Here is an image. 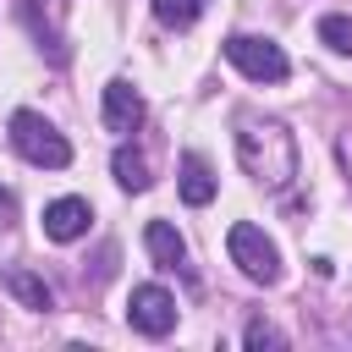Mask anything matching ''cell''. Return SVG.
I'll use <instances>...</instances> for the list:
<instances>
[{"label": "cell", "mask_w": 352, "mask_h": 352, "mask_svg": "<svg viewBox=\"0 0 352 352\" xmlns=\"http://www.w3.org/2000/svg\"><path fill=\"white\" fill-rule=\"evenodd\" d=\"M236 160L264 187H286L297 176V143H292V132L280 121H264V116H242L236 121Z\"/></svg>", "instance_id": "1"}, {"label": "cell", "mask_w": 352, "mask_h": 352, "mask_svg": "<svg viewBox=\"0 0 352 352\" xmlns=\"http://www.w3.org/2000/svg\"><path fill=\"white\" fill-rule=\"evenodd\" d=\"M11 148H16L28 165H44V170L72 165V143H66L38 110H16V116H11Z\"/></svg>", "instance_id": "2"}, {"label": "cell", "mask_w": 352, "mask_h": 352, "mask_svg": "<svg viewBox=\"0 0 352 352\" xmlns=\"http://www.w3.org/2000/svg\"><path fill=\"white\" fill-rule=\"evenodd\" d=\"M226 248H231V264L248 275V280H258V286H275L280 280V253H275V242L258 231V226H231V236H226Z\"/></svg>", "instance_id": "3"}, {"label": "cell", "mask_w": 352, "mask_h": 352, "mask_svg": "<svg viewBox=\"0 0 352 352\" xmlns=\"http://www.w3.org/2000/svg\"><path fill=\"white\" fill-rule=\"evenodd\" d=\"M226 60H231L242 77H253V82H280V77L292 72V60L280 55V44L253 38V33H231V38H226Z\"/></svg>", "instance_id": "4"}, {"label": "cell", "mask_w": 352, "mask_h": 352, "mask_svg": "<svg viewBox=\"0 0 352 352\" xmlns=\"http://www.w3.org/2000/svg\"><path fill=\"white\" fill-rule=\"evenodd\" d=\"M126 319H132V330H143V336H170V330H176V297H170L165 286H132Z\"/></svg>", "instance_id": "5"}, {"label": "cell", "mask_w": 352, "mask_h": 352, "mask_svg": "<svg viewBox=\"0 0 352 352\" xmlns=\"http://www.w3.org/2000/svg\"><path fill=\"white\" fill-rule=\"evenodd\" d=\"M88 220H94L88 198H55V204H44V236L50 242H77L88 231Z\"/></svg>", "instance_id": "6"}, {"label": "cell", "mask_w": 352, "mask_h": 352, "mask_svg": "<svg viewBox=\"0 0 352 352\" xmlns=\"http://www.w3.org/2000/svg\"><path fill=\"white\" fill-rule=\"evenodd\" d=\"M138 121H143V99H138V88L132 82H104V126L110 132H138Z\"/></svg>", "instance_id": "7"}, {"label": "cell", "mask_w": 352, "mask_h": 352, "mask_svg": "<svg viewBox=\"0 0 352 352\" xmlns=\"http://www.w3.org/2000/svg\"><path fill=\"white\" fill-rule=\"evenodd\" d=\"M143 248H148V258H154L160 270H176V264L187 258V242H182V231H176L170 220H148V231H143Z\"/></svg>", "instance_id": "8"}, {"label": "cell", "mask_w": 352, "mask_h": 352, "mask_svg": "<svg viewBox=\"0 0 352 352\" xmlns=\"http://www.w3.org/2000/svg\"><path fill=\"white\" fill-rule=\"evenodd\" d=\"M0 286H6L22 308H38V314H44V308H55V292H50L33 270H0Z\"/></svg>", "instance_id": "9"}, {"label": "cell", "mask_w": 352, "mask_h": 352, "mask_svg": "<svg viewBox=\"0 0 352 352\" xmlns=\"http://www.w3.org/2000/svg\"><path fill=\"white\" fill-rule=\"evenodd\" d=\"M110 170H116V182L126 187V192H148V160H143V148H132V143H121L116 154H110Z\"/></svg>", "instance_id": "10"}, {"label": "cell", "mask_w": 352, "mask_h": 352, "mask_svg": "<svg viewBox=\"0 0 352 352\" xmlns=\"http://www.w3.org/2000/svg\"><path fill=\"white\" fill-rule=\"evenodd\" d=\"M182 198H187L192 209L214 204V170H209L198 154H182Z\"/></svg>", "instance_id": "11"}, {"label": "cell", "mask_w": 352, "mask_h": 352, "mask_svg": "<svg viewBox=\"0 0 352 352\" xmlns=\"http://www.w3.org/2000/svg\"><path fill=\"white\" fill-rule=\"evenodd\" d=\"M319 44H330L336 55H352V16H346V11L319 16Z\"/></svg>", "instance_id": "12"}, {"label": "cell", "mask_w": 352, "mask_h": 352, "mask_svg": "<svg viewBox=\"0 0 352 352\" xmlns=\"http://www.w3.org/2000/svg\"><path fill=\"white\" fill-rule=\"evenodd\" d=\"M198 11H204V0H154V16H160L165 28H192Z\"/></svg>", "instance_id": "13"}, {"label": "cell", "mask_w": 352, "mask_h": 352, "mask_svg": "<svg viewBox=\"0 0 352 352\" xmlns=\"http://www.w3.org/2000/svg\"><path fill=\"white\" fill-rule=\"evenodd\" d=\"M242 341H248V346H280V330H275V324H264V319H253Z\"/></svg>", "instance_id": "14"}, {"label": "cell", "mask_w": 352, "mask_h": 352, "mask_svg": "<svg viewBox=\"0 0 352 352\" xmlns=\"http://www.w3.org/2000/svg\"><path fill=\"white\" fill-rule=\"evenodd\" d=\"M11 220H16V192L0 187V226H11Z\"/></svg>", "instance_id": "15"}]
</instances>
